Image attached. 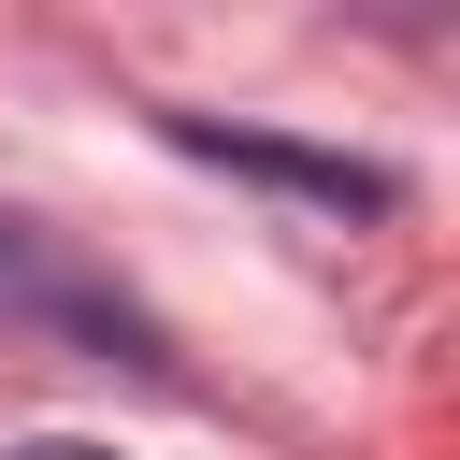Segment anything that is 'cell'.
<instances>
[{"instance_id": "6da1fadb", "label": "cell", "mask_w": 460, "mask_h": 460, "mask_svg": "<svg viewBox=\"0 0 460 460\" xmlns=\"http://www.w3.org/2000/svg\"><path fill=\"white\" fill-rule=\"evenodd\" d=\"M201 144V129H187ZM201 158H244V172H273V187H316V201H388L374 172H345V158H302V144H201Z\"/></svg>"}, {"instance_id": "7a4b0ae2", "label": "cell", "mask_w": 460, "mask_h": 460, "mask_svg": "<svg viewBox=\"0 0 460 460\" xmlns=\"http://www.w3.org/2000/svg\"><path fill=\"white\" fill-rule=\"evenodd\" d=\"M14 460H115V446H86V431H43V446H14Z\"/></svg>"}]
</instances>
